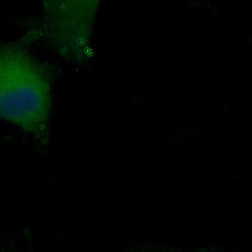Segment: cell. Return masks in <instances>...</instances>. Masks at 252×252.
<instances>
[{
	"label": "cell",
	"instance_id": "cell-1",
	"mask_svg": "<svg viewBox=\"0 0 252 252\" xmlns=\"http://www.w3.org/2000/svg\"><path fill=\"white\" fill-rule=\"evenodd\" d=\"M29 32L15 40L0 42V120L30 137L42 152L52 139L55 85L61 70L37 58Z\"/></svg>",
	"mask_w": 252,
	"mask_h": 252
},
{
	"label": "cell",
	"instance_id": "cell-2",
	"mask_svg": "<svg viewBox=\"0 0 252 252\" xmlns=\"http://www.w3.org/2000/svg\"><path fill=\"white\" fill-rule=\"evenodd\" d=\"M41 19L28 23L27 32L77 68L94 58L93 35L103 0H40Z\"/></svg>",
	"mask_w": 252,
	"mask_h": 252
},
{
	"label": "cell",
	"instance_id": "cell-3",
	"mask_svg": "<svg viewBox=\"0 0 252 252\" xmlns=\"http://www.w3.org/2000/svg\"><path fill=\"white\" fill-rule=\"evenodd\" d=\"M120 252H230L226 250L215 249V248H200L191 251H186L172 246L164 245L153 242L139 241L127 244L121 248Z\"/></svg>",
	"mask_w": 252,
	"mask_h": 252
},
{
	"label": "cell",
	"instance_id": "cell-4",
	"mask_svg": "<svg viewBox=\"0 0 252 252\" xmlns=\"http://www.w3.org/2000/svg\"><path fill=\"white\" fill-rule=\"evenodd\" d=\"M0 252H21L18 242L2 228H0Z\"/></svg>",
	"mask_w": 252,
	"mask_h": 252
}]
</instances>
